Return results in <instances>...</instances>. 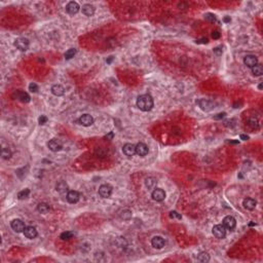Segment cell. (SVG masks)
Masks as SVG:
<instances>
[{
	"instance_id": "6da1fadb",
	"label": "cell",
	"mask_w": 263,
	"mask_h": 263,
	"mask_svg": "<svg viewBox=\"0 0 263 263\" xmlns=\"http://www.w3.org/2000/svg\"><path fill=\"white\" fill-rule=\"evenodd\" d=\"M137 107L140 109V110L144 111V112H147V111H150L153 107V99L150 95L148 94H145V95H141L137 98Z\"/></svg>"
},
{
	"instance_id": "7a4b0ae2",
	"label": "cell",
	"mask_w": 263,
	"mask_h": 263,
	"mask_svg": "<svg viewBox=\"0 0 263 263\" xmlns=\"http://www.w3.org/2000/svg\"><path fill=\"white\" fill-rule=\"evenodd\" d=\"M212 231H213V234L215 235V238H217L219 239L224 238L225 235H226V228L224 227V225L223 224L215 225L214 227H213Z\"/></svg>"
},
{
	"instance_id": "3957f363",
	"label": "cell",
	"mask_w": 263,
	"mask_h": 263,
	"mask_svg": "<svg viewBox=\"0 0 263 263\" xmlns=\"http://www.w3.org/2000/svg\"><path fill=\"white\" fill-rule=\"evenodd\" d=\"M12 98L15 99V100L21 101L22 103H29L31 100L30 96L26 92H23V90H15L12 94Z\"/></svg>"
},
{
	"instance_id": "277c9868",
	"label": "cell",
	"mask_w": 263,
	"mask_h": 263,
	"mask_svg": "<svg viewBox=\"0 0 263 263\" xmlns=\"http://www.w3.org/2000/svg\"><path fill=\"white\" fill-rule=\"evenodd\" d=\"M15 45L18 49H20V51H25L29 48V40L24 37L18 38L17 40L15 41Z\"/></svg>"
},
{
	"instance_id": "5b68a950",
	"label": "cell",
	"mask_w": 263,
	"mask_h": 263,
	"mask_svg": "<svg viewBox=\"0 0 263 263\" xmlns=\"http://www.w3.org/2000/svg\"><path fill=\"white\" fill-rule=\"evenodd\" d=\"M10 226H12V228L14 229V230L15 231V232L20 233V232H24L26 226H25V223L23 222L21 219H15L12 221V223H10Z\"/></svg>"
},
{
	"instance_id": "8992f818",
	"label": "cell",
	"mask_w": 263,
	"mask_h": 263,
	"mask_svg": "<svg viewBox=\"0 0 263 263\" xmlns=\"http://www.w3.org/2000/svg\"><path fill=\"white\" fill-rule=\"evenodd\" d=\"M48 146L51 151H53V152H58V151H60L63 148V143L59 139H51V141L48 142Z\"/></svg>"
},
{
	"instance_id": "52a82bcc",
	"label": "cell",
	"mask_w": 263,
	"mask_h": 263,
	"mask_svg": "<svg viewBox=\"0 0 263 263\" xmlns=\"http://www.w3.org/2000/svg\"><path fill=\"white\" fill-rule=\"evenodd\" d=\"M111 193H112V187L109 184H103L99 188V194L103 197V199H108L110 197Z\"/></svg>"
},
{
	"instance_id": "ba28073f",
	"label": "cell",
	"mask_w": 263,
	"mask_h": 263,
	"mask_svg": "<svg viewBox=\"0 0 263 263\" xmlns=\"http://www.w3.org/2000/svg\"><path fill=\"white\" fill-rule=\"evenodd\" d=\"M244 63L247 67H249V68H253L254 66H256V65L258 64V59H257L256 56L248 54V56L245 57Z\"/></svg>"
},
{
	"instance_id": "9c48e42d",
	"label": "cell",
	"mask_w": 263,
	"mask_h": 263,
	"mask_svg": "<svg viewBox=\"0 0 263 263\" xmlns=\"http://www.w3.org/2000/svg\"><path fill=\"white\" fill-rule=\"evenodd\" d=\"M152 199L156 202H163L166 199V192L161 188H154L152 191Z\"/></svg>"
},
{
	"instance_id": "30bf717a",
	"label": "cell",
	"mask_w": 263,
	"mask_h": 263,
	"mask_svg": "<svg viewBox=\"0 0 263 263\" xmlns=\"http://www.w3.org/2000/svg\"><path fill=\"white\" fill-rule=\"evenodd\" d=\"M223 225H224L225 228L229 229V230H232L236 226V220L234 219L232 216H226L223 219Z\"/></svg>"
},
{
	"instance_id": "8fae6325",
	"label": "cell",
	"mask_w": 263,
	"mask_h": 263,
	"mask_svg": "<svg viewBox=\"0 0 263 263\" xmlns=\"http://www.w3.org/2000/svg\"><path fill=\"white\" fill-rule=\"evenodd\" d=\"M78 122L83 127H90L94 123V118L92 117V115H90V114H83V115L79 117Z\"/></svg>"
},
{
	"instance_id": "7c38bea8",
	"label": "cell",
	"mask_w": 263,
	"mask_h": 263,
	"mask_svg": "<svg viewBox=\"0 0 263 263\" xmlns=\"http://www.w3.org/2000/svg\"><path fill=\"white\" fill-rule=\"evenodd\" d=\"M80 9V6L77 2L75 1H71L67 4L66 6V12H68L69 15H76Z\"/></svg>"
},
{
	"instance_id": "4fadbf2b",
	"label": "cell",
	"mask_w": 263,
	"mask_h": 263,
	"mask_svg": "<svg viewBox=\"0 0 263 263\" xmlns=\"http://www.w3.org/2000/svg\"><path fill=\"white\" fill-rule=\"evenodd\" d=\"M199 107L202 109L204 111H211L212 109H214L215 104L213 102H211L209 100H205V99H202V100L199 101Z\"/></svg>"
},
{
	"instance_id": "5bb4252c",
	"label": "cell",
	"mask_w": 263,
	"mask_h": 263,
	"mask_svg": "<svg viewBox=\"0 0 263 263\" xmlns=\"http://www.w3.org/2000/svg\"><path fill=\"white\" fill-rule=\"evenodd\" d=\"M66 199L70 202V204H76V202L80 199V194L78 193L77 191H74V190H70V191L66 195Z\"/></svg>"
},
{
	"instance_id": "9a60e30c",
	"label": "cell",
	"mask_w": 263,
	"mask_h": 263,
	"mask_svg": "<svg viewBox=\"0 0 263 263\" xmlns=\"http://www.w3.org/2000/svg\"><path fill=\"white\" fill-rule=\"evenodd\" d=\"M122 151L127 156H133L136 153V146L134 144H131V143H127L122 147Z\"/></svg>"
},
{
	"instance_id": "2e32d148",
	"label": "cell",
	"mask_w": 263,
	"mask_h": 263,
	"mask_svg": "<svg viewBox=\"0 0 263 263\" xmlns=\"http://www.w3.org/2000/svg\"><path fill=\"white\" fill-rule=\"evenodd\" d=\"M151 245H152V247L155 249H161L165 247V239L161 238V236L156 235L151 239Z\"/></svg>"
},
{
	"instance_id": "e0dca14e",
	"label": "cell",
	"mask_w": 263,
	"mask_h": 263,
	"mask_svg": "<svg viewBox=\"0 0 263 263\" xmlns=\"http://www.w3.org/2000/svg\"><path fill=\"white\" fill-rule=\"evenodd\" d=\"M256 205H257V202L254 199H251V197H247L243 202L244 208L249 211H253L255 208H256Z\"/></svg>"
},
{
	"instance_id": "ac0fdd59",
	"label": "cell",
	"mask_w": 263,
	"mask_h": 263,
	"mask_svg": "<svg viewBox=\"0 0 263 263\" xmlns=\"http://www.w3.org/2000/svg\"><path fill=\"white\" fill-rule=\"evenodd\" d=\"M24 234L27 238L32 239V238H35L36 236H37V230H36V228L34 227V226H27L24 230Z\"/></svg>"
},
{
	"instance_id": "d6986e66",
	"label": "cell",
	"mask_w": 263,
	"mask_h": 263,
	"mask_svg": "<svg viewBox=\"0 0 263 263\" xmlns=\"http://www.w3.org/2000/svg\"><path fill=\"white\" fill-rule=\"evenodd\" d=\"M148 146L144 143H138L136 145V153L140 156H145L148 153Z\"/></svg>"
},
{
	"instance_id": "ffe728a7",
	"label": "cell",
	"mask_w": 263,
	"mask_h": 263,
	"mask_svg": "<svg viewBox=\"0 0 263 263\" xmlns=\"http://www.w3.org/2000/svg\"><path fill=\"white\" fill-rule=\"evenodd\" d=\"M68 189H69L68 184H67L65 181H60L59 183L57 184V186H56V190L59 192L60 194H66V193H68V192H69Z\"/></svg>"
},
{
	"instance_id": "44dd1931",
	"label": "cell",
	"mask_w": 263,
	"mask_h": 263,
	"mask_svg": "<svg viewBox=\"0 0 263 263\" xmlns=\"http://www.w3.org/2000/svg\"><path fill=\"white\" fill-rule=\"evenodd\" d=\"M51 93H53V95L57 96V97H61V96H63L65 94V88L62 87L61 84H54L51 87Z\"/></svg>"
},
{
	"instance_id": "7402d4cb",
	"label": "cell",
	"mask_w": 263,
	"mask_h": 263,
	"mask_svg": "<svg viewBox=\"0 0 263 263\" xmlns=\"http://www.w3.org/2000/svg\"><path fill=\"white\" fill-rule=\"evenodd\" d=\"M82 14L87 17H90L95 14V6L92 4H84L82 6Z\"/></svg>"
},
{
	"instance_id": "603a6c76",
	"label": "cell",
	"mask_w": 263,
	"mask_h": 263,
	"mask_svg": "<svg viewBox=\"0 0 263 263\" xmlns=\"http://www.w3.org/2000/svg\"><path fill=\"white\" fill-rule=\"evenodd\" d=\"M156 184H157V180L153 177H148L145 180V185L148 189H154L156 187Z\"/></svg>"
},
{
	"instance_id": "cb8c5ba5",
	"label": "cell",
	"mask_w": 263,
	"mask_h": 263,
	"mask_svg": "<svg viewBox=\"0 0 263 263\" xmlns=\"http://www.w3.org/2000/svg\"><path fill=\"white\" fill-rule=\"evenodd\" d=\"M196 259L199 260V262H209L210 261V255L207 253V252H200V253L196 256Z\"/></svg>"
},
{
	"instance_id": "d4e9b609",
	"label": "cell",
	"mask_w": 263,
	"mask_h": 263,
	"mask_svg": "<svg viewBox=\"0 0 263 263\" xmlns=\"http://www.w3.org/2000/svg\"><path fill=\"white\" fill-rule=\"evenodd\" d=\"M37 210L39 213L41 214H46V213L49 212V205L48 204H44V202H40L38 205H37Z\"/></svg>"
},
{
	"instance_id": "484cf974",
	"label": "cell",
	"mask_w": 263,
	"mask_h": 263,
	"mask_svg": "<svg viewBox=\"0 0 263 263\" xmlns=\"http://www.w3.org/2000/svg\"><path fill=\"white\" fill-rule=\"evenodd\" d=\"M252 73H253L255 76H261L263 74V67L260 64H257L256 66H254L252 68Z\"/></svg>"
},
{
	"instance_id": "4316f807",
	"label": "cell",
	"mask_w": 263,
	"mask_h": 263,
	"mask_svg": "<svg viewBox=\"0 0 263 263\" xmlns=\"http://www.w3.org/2000/svg\"><path fill=\"white\" fill-rule=\"evenodd\" d=\"M74 233L72 232V231H65V232L61 233V235H60V238L62 239V241H69V239H71L72 238H73Z\"/></svg>"
},
{
	"instance_id": "83f0119b",
	"label": "cell",
	"mask_w": 263,
	"mask_h": 263,
	"mask_svg": "<svg viewBox=\"0 0 263 263\" xmlns=\"http://www.w3.org/2000/svg\"><path fill=\"white\" fill-rule=\"evenodd\" d=\"M1 157L3 159H8V158L12 157V151H10L8 148H2L1 150Z\"/></svg>"
},
{
	"instance_id": "f1b7e54d",
	"label": "cell",
	"mask_w": 263,
	"mask_h": 263,
	"mask_svg": "<svg viewBox=\"0 0 263 263\" xmlns=\"http://www.w3.org/2000/svg\"><path fill=\"white\" fill-rule=\"evenodd\" d=\"M30 194V190L29 189H24L22 190V191H20L19 193H18V199H26L28 196H29Z\"/></svg>"
},
{
	"instance_id": "f546056e",
	"label": "cell",
	"mask_w": 263,
	"mask_h": 263,
	"mask_svg": "<svg viewBox=\"0 0 263 263\" xmlns=\"http://www.w3.org/2000/svg\"><path fill=\"white\" fill-rule=\"evenodd\" d=\"M75 54H76V49L75 48H70L65 53V59L66 60H70L72 58H74Z\"/></svg>"
},
{
	"instance_id": "4dcf8cb0",
	"label": "cell",
	"mask_w": 263,
	"mask_h": 263,
	"mask_svg": "<svg viewBox=\"0 0 263 263\" xmlns=\"http://www.w3.org/2000/svg\"><path fill=\"white\" fill-rule=\"evenodd\" d=\"M120 217L122 218V219H124V220H129L130 218L132 217V212H131V211H129V210L123 211V212L120 214Z\"/></svg>"
},
{
	"instance_id": "1f68e13d",
	"label": "cell",
	"mask_w": 263,
	"mask_h": 263,
	"mask_svg": "<svg viewBox=\"0 0 263 263\" xmlns=\"http://www.w3.org/2000/svg\"><path fill=\"white\" fill-rule=\"evenodd\" d=\"M249 126L252 127V129H255V127H258V120L257 119H255L254 117H252V118L249 119L248 121Z\"/></svg>"
},
{
	"instance_id": "d6a6232c",
	"label": "cell",
	"mask_w": 263,
	"mask_h": 263,
	"mask_svg": "<svg viewBox=\"0 0 263 263\" xmlns=\"http://www.w3.org/2000/svg\"><path fill=\"white\" fill-rule=\"evenodd\" d=\"M205 19L208 21V22H210V23H215L216 22V17H215V15H213V14H205Z\"/></svg>"
},
{
	"instance_id": "836d02e7",
	"label": "cell",
	"mask_w": 263,
	"mask_h": 263,
	"mask_svg": "<svg viewBox=\"0 0 263 263\" xmlns=\"http://www.w3.org/2000/svg\"><path fill=\"white\" fill-rule=\"evenodd\" d=\"M38 90H39V87H38V85L36 84V83L32 82V83H30V84H29V90H30V92H32V93H37V92H38Z\"/></svg>"
},
{
	"instance_id": "e575fe53",
	"label": "cell",
	"mask_w": 263,
	"mask_h": 263,
	"mask_svg": "<svg viewBox=\"0 0 263 263\" xmlns=\"http://www.w3.org/2000/svg\"><path fill=\"white\" fill-rule=\"evenodd\" d=\"M170 217L171 218H176V219H181L182 216L179 214L178 212H176V211H172V212L170 213Z\"/></svg>"
},
{
	"instance_id": "d590c367",
	"label": "cell",
	"mask_w": 263,
	"mask_h": 263,
	"mask_svg": "<svg viewBox=\"0 0 263 263\" xmlns=\"http://www.w3.org/2000/svg\"><path fill=\"white\" fill-rule=\"evenodd\" d=\"M96 153H97V155H99L100 157H104V156H106V150H104L103 148H99V149H97V151H96Z\"/></svg>"
},
{
	"instance_id": "8d00e7d4",
	"label": "cell",
	"mask_w": 263,
	"mask_h": 263,
	"mask_svg": "<svg viewBox=\"0 0 263 263\" xmlns=\"http://www.w3.org/2000/svg\"><path fill=\"white\" fill-rule=\"evenodd\" d=\"M46 121H48V117H46L45 115H41V116L38 118V122H39V124H44V123H46Z\"/></svg>"
},
{
	"instance_id": "74e56055",
	"label": "cell",
	"mask_w": 263,
	"mask_h": 263,
	"mask_svg": "<svg viewBox=\"0 0 263 263\" xmlns=\"http://www.w3.org/2000/svg\"><path fill=\"white\" fill-rule=\"evenodd\" d=\"M113 138H114V133L113 132H110V133H108V134L106 135L105 137H104V139L108 140V141H110V140H112Z\"/></svg>"
},
{
	"instance_id": "f35d334b",
	"label": "cell",
	"mask_w": 263,
	"mask_h": 263,
	"mask_svg": "<svg viewBox=\"0 0 263 263\" xmlns=\"http://www.w3.org/2000/svg\"><path fill=\"white\" fill-rule=\"evenodd\" d=\"M225 115H226V113H225V112H223V113H219V114H217V115H216V116H214V119H222L223 117H225Z\"/></svg>"
},
{
	"instance_id": "ab89813d",
	"label": "cell",
	"mask_w": 263,
	"mask_h": 263,
	"mask_svg": "<svg viewBox=\"0 0 263 263\" xmlns=\"http://www.w3.org/2000/svg\"><path fill=\"white\" fill-rule=\"evenodd\" d=\"M196 43H204V44H207L208 42H209V40H208L207 38H202V39H199V40H196L195 41Z\"/></svg>"
},
{
	"instance_id": "60d3db41",
	"label": "cell",
	"mask_w": 263,
	"mask_h": 263,
	"mask_svg": "<svg viewBox=\"0 0 263 263\" xmlns=\"http://www.w3.org/2000/svg\"><path fill=\"white\" fill-rule=\"evenodd\" d=\"M212 37L214 38V39L220 38V33L218 32V31H214V32H213V34H212Z\"/></svg>"
},
{
	"instance_id": "b9f144b4",
	"label": "cell",
	"mask_w": 263,
	"mask_h": 263,
	"mask_svg": "<svg viewBox=\"0 0 263 263\" xmlns=\"http://www.w3.org/2000/svg\"><path fill=\"white\" fill-rule=\"evenodd\" d=\"M214 53L216 54H218V56H220V54H222V49H220V48H214Z\"/></svg>"
},
{
	"instance_id": "7bdbcfd3",
	"label": "cell",
	"mask_w": 263,
	"mask_h": 263,
	"mask_svg": "<svg viewBox=\"0 0 263 263\" xmlns=\"http://www.w3.org/2000/svg\"><path fill=\"white\" fill-rule=\"evenodd\" d=\"M241 139L246 141V140H249V136H247V135H241Z\"/></svg>"
},
{
	"instance_id": "ee69618b",
	"label": "cell",
	"mask_w": 263,
	"mask_h": 263,
	"mask_svg": "<svg viewBox=\"0 0 263 263\" xmlns=\"http://www.w3.org/2000/svg\"><path fill=\"white\" fill-rule=\"evenodd\" d=\"M112 61H113V57H109V58H108L107 60H106V62H107L108 64H110Z\"/></svg>"
},
{
	"instance_id": "f6af8a7d",
	"label": "cell",
	"mask_w": 263,
	"mask_h": 263,
	"mask_svg": "<svg viewBox=\"0 0 263 263\" xmlns=\"http://www.w3.org/2000/svg\"><path fill=\"white\" fill-rule=\"evenodd\" d=\"M224 22H226V23L230 22V18H229V17H225L224 18Z\"/></svg>"
},
{
	"instance_id": "bcb514c9",
	"label": "cell",
	"mask_w": 263,
	"mask_h": 263,
	"mask_svg": "<svg viewBox=\"0 0 263 263\" xmlns=\"http://www.w3.org/2000/svg\"><path fill=\"white\" fill-rule=\"evenodd\" d=\"M254 225H256V224H255V223H249V226H254Z\"/></svg>"
},
{
	"instance_id": "7dc6e473",
	"label": "cell",
	"mask_w": 263,
	"mask_h": 263,
	"mask_svg": "<svg viewBox=\"0 0 263 263\" xmlns=\"http://www.w3.org/2000/svg\"><path fill=\"white\" fill-rule=\"evenodd\" d=\"M258 87H259V90H261V88H262V84H259Z\"/></svg>"
}]
</instances>
